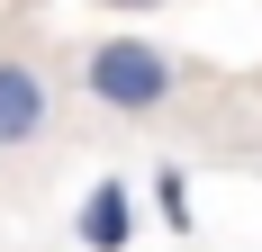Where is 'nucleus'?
<instances>
[{
	"instance_id": "f257e3e1",
	"label": "nucleus",
	"mask_w": 262,
	"mask_h": 252,
	"mask_svg": "<svg viewBox=\"0 0 262 252\" xmlns=\"http://www.w3.org/2000/svg\"><path fill=\"white\" fill-rule=\"evenodd\" d=\"M181 54H163L154 36H91L81 54V90L91 108H118V117H163V108L181 99Z\"/></svg>"
},
{
	"instance_id": "f03ea898",
	"label": "nucleus",
	"mask_w": 262,
	"mask_h": 252,
	"mask_svg": "<svg viewBox=\"0 0 262 252\" xmlns=\"http://www.w3.org/2000/svg\"><path fill=\"white\" fill-rule=\"evenodd\" d=\"M54 126V72L36 54H0V153H27Z\"/></svg>"
},
{
	"instance_id": "7ed1b4c3",
	"label": "nucleus",
	"mask_w": 262,
	"mask_h": 252,
	"mask_svg": "<svg viewBox=\"0 0 262 252\" xmlns=\"http://www.w3.org/2000/svg\"><path fill=\"white\" fill-rule=\"evenodd\" d=\"M81 243L91 252H127L136 243V198H127V180H91V198H81Z\"/></svg>"
},
{
	"instance_id": "20e7f679",
	"label": "nucleus",
	"mask_w": 262,
	"mask_h": 252,
	"mask_svg": "<svg viewBox=\"0 0 262 252\" xmlns=\"http://www.w3.org/2000/svg\"><path fill=\"white\" fill-rule=\"evenodd\" d=\"M154 216H163L172 234L199 225V216H190V171H181V162H163V171H154Z\"/></svg>"
},
{
	"instance_id": "39448f33",
	"label": "nucleus",
	"mask_w": 262,
	"mask_h": 252,
	"mask_svg": "<svg viewBox=\"0 0 262 252\" xmlns=\"http://www.w3.org/2000/svg\"><path fill=\"white\" fill-rule=\"evenodd\" d=\"M100 9H127V18H145V9H172V0H100Z\"/></svg>"
}]
</instances>
